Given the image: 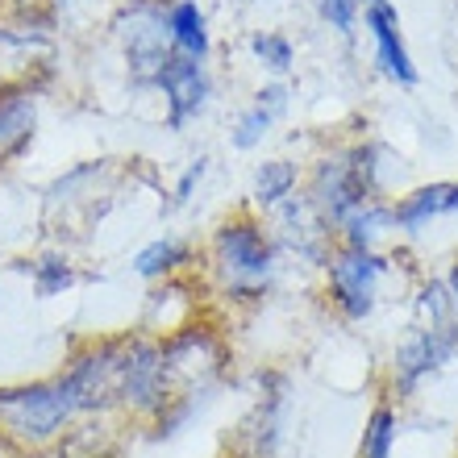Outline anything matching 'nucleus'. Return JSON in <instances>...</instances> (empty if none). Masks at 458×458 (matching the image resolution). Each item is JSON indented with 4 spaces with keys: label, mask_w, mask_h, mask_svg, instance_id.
I'll return each instance as SVG.
<instances>
[{
    "label": "nucleus",
    "mask_w": 458,
    "mask_h": 458,
    "mask_svg": "<svg viewBox=\"0 0 458 458\" xmlns=\"http://www.w3.org/2000/svg\"><path fill=\"white\" fill-rule=\"evenodd\" d=\"M267 225L276 233V246H279V254H284V263L296 267V271H309V276H317V271L329 263L334 246H338L334 225L321 217V208L304 192L284 200L276 213H267Z\"/></svg>",
    "instance_id": "12"
},
{
    "label": "nucleus",
    "mask_w": 458,
    "mask_h": 458,
    "mask_svg": "<svg viewBox=\"0 0 458 458\" xmlns=\"http://www.w3.org/2000/svg\"><path fill=\"white\" fill-rule=\"evenodd\" d=\"M0 304H4V301H0Z\"/></svg>",
    "instance_id": "34"
},
{
    "label": "nucleus",
    "mask_w": 458,
    "mask_h": 458,
    "mask_svg": "<svg viewBox=\"0 0 458 458\" xmlns=\"http://www.w3.org/2000/svg\"><path fill=\"white\" fill-rule=\"evenodd\" d=\"M454 458H458V446H454Z\"/></svg>",
    "instance_id": "33"
},
{
    "label": "nucleus",
    "mask_w": 458,
    "mask_h": 458,
    "mask_svg": "<svg viewBox=\"0 0 458 458\" xmlns=\"http://www.w3.org/2000/svg\"><path fill=\"white\" fill-rule=\"evenodd\" d=\"M309 4H313V17L326 25L334 38H342V42H354V38H359V21H362L359 0H309Z\"/></svg>",
    "instance_id": "28"
},
{
    "label": "nucleus",
    "mask_w": 458,
    "mask_h": 458,
    "mask_svg": "<svg viewBox=\"0 0 458 458\" xmlns=\"http://www.w3.org/2000/svg\"><path fill=\"white\" fill-rule=\"evenodd\" d=\"M238 9H246V13H259V9H276V4H284V0H233Z\"/></svg>",
    "instance_id": "30"
},
{
    "label": "nucleus",
    "mask_w": 458,
    "mask_h": 458,
    "mask_svg": "<svg viewBox=\"0 0 458 458\" xmlns=\"http://www.w3.org/2000/svg\"><path fill=\"white\" fill-rule=\"evenodd\" d=\"M296 109V84L292 80H259L246 105L233 109L225 125V142L233 155H263V146Z\"/></svg>",
    "instance_id": "14"
},
{
    "label": "nucleus",
    "mask_w": 458,
    "mask_h": 458,
    "mask_svg": "<svg viewBox=\"0 0 458 458\" xmlns=\"http://www.w3.org/2000/svg\"><path fill=\"white\" fill-rule=\"evenodd\" d=\"M396 442H400V404L387 396H375L367 417H362L354 458H396Z\"/></svg>",
    "instance_id": "25"
},
{
    "label": "nucleus",
    "mask_w": 458,
    "mask_h": 458,
    "mask_svg": "<svg viewBox=\"0 0 458 458\" xmlns=\"http://www.w3.org/2000/svg\"><path fill=\"white\" fill-rule=\"evenodd\" d=\"M359 4H371V0H359Z\"/></svg>",
    "instance_id": "32"
},
{
    "label": "nucleus",
    "mask_w": 458,
    "mask_h": 458,
    "mask_svg": "<svg viewBox=\"0 0 458 458\" xmlns=\"http://www.w3.org/2000/svg\"><path fill=\"white\" fill-rule=\"evenodd\" d=\"M133 437H138V429L121 417H80L42 454L30 458H130Z\"/></svg>",
    "instance_id": "19"
},
{
    "label": "nucleus",
    "mask_w": 458,
    "mask_h": 458,
    "mask_svg": "<svg viewBox=\"0 0 458 458\" xmlns=\"http://www.w3.org/2000/svg\"><path fill=\"white\" fill-rule=\"evenodd\" d=\"M100 30H105V42L117 59L125 88L138 97H150L158 75L175 59L167 34V4L163 0H113Z\"/></svg>",
    "instance_id": "8"
},
{
    "label": "nucleus",
    "mask_w": 458,
    "mask_h": 458,
    "mask_svg": "<svg viewBox=\"0 0 458 458\" xmlns=\"http://www.w3.org/2000/svg\"><path fill=\"white\" fill-rule=\"evenodd\" d=\"M142 158L125 155H92L75 158L72 167L50 175L42 188V208H38V225L47 242L84 250L88 242H97L105 221L113 217L125 200V188H133V171Z\"/></svg>",
    "instance_id": "5"
},
{
    "label": "nucleus",
    "mask_w": 458,
    "mask_h": 458,
    "mask_svg": "<svg viewBox=\"0 0 458 458\" xmlns=\"http://www.w3.org/2000/svg\"><path fill=\"white\" fill-rule=\"evenodd\" d=\"M167 4V34L171 50L180 59L213 63L217 55V38H213V21H208L205 0H163Z\"/></svg>",
    "instance_id": "22"
},
{
    "label": "nucleus",
    "mask_w": 458,
    "mask_h": 458,
    "mask_svg": "<svg viewBox=\"0 0 458 458\" xmlns=\"http://www.w3.org/2000/svg\"><path fill=\"white\" fill-rule=\"evenodd\" d=\"M75 421H80V412L55 379V371L38 375V379L0 384V437L13 442L21 454H42Z\"/></svg>",
    "instance_id": "9"
},
{
    "label": "nucleus",
    "mask_w": 458,
    "mask_h": 458,
    "mask_svg": "<svg viewBox=\"0 0 458 458\" xmlns=\"http://www.w3.org/2000/svg\"><path fill=\"white\" fill-rule=\"evenodd\" d=\"M387 217H392L396 238H417L437 221L458 217V180H429L400 188L387 200Z\"/></svg>",
    "instance_id": "18"
},
{
    "label": "nucleus",
    "mask_w": 458,
    "mask_h": 458,
    "mask_svg": "<svg viewBox=\"0 0 458 458\" xmlns=\"http://www.w3.org/2000/svg\"><path fill=\"white\" fill-rule=\"evenodd\" d=\"M21 276L34 292V301H59V296H67V292L84 284L88 271L80 263V250L59 246V242H42L34 254L21 259Z\"/></svg>",
    "instance_id": "20"
},
{
    "label": "nucleus",
    "mask_w": 458,
    "mask_h": 458,
    "mask_svg": "<svg viewBox=\"0 0 458 458\" xmlns=\"http://www.w3.org/2000/svg\"><path fill=\"white\" fill-rule=\"evenodd\" d=\"M296 412V379L288 367L263 362L246 375V404L225 429L217 458H284Z\"/></svg>",
    "instance_id": "7"
},
{
    "label": "nucleus",
    "mask_w": 458,
    "mask_h": 458,
    "mask_svg": "<svg viewBox=\"0 0 458 458\" xmlns=\"http://www.w3.org/2000/svg\"><path fill=\"white\" fill-rule=\"evenodd\" d=\"M63 67V38L25 30L0 17V88L9 84H42L50 88Z\"/></svg>",
    "instance_id": "15"
},
{
    "label": "nucleus",
    "mask_w": 458,
    "mask_h": 458,
    "mask_svg": "<svg viewBox=\"0 0 458 458\" xmlns=\"http://www.w3.org/2000/svg\"><path fill=\"white\" fill-rule=\"evenodd\" d=\"M208 175H213V155H192L188 163H183L180 171H175V180L163 188V213H183V208L196 205V196L205 192Z\"/></svg>",
    "instance_id": "27"
},
{
    "label": "nucleus",
    "mask_w": 458,
    "mask_h": 458,
    "mask_svg": "<svg viewBox=\"0 0 458 458\" xmlns=\"http://www.w3.org/2000/svg\"><path fill=\"white\" fill-rule=\"evenodd\" d=\"M458 362V334H437L417 321L400 329V338L392 342L384 367H379V396L396 400L400 409L425 392V384H434L437 375Z\"/></svg>",
    "instance_id": "10"
},
{
    "label": "nucleus",
    "mask_w": 458,
    "mask_h": 458,
    "mask_svg": "<svg viewBox=\"0 0 458 458\" xmlns=\"http://www.w3.org/2000/svg\"><path fill=\"white\" fill-rule=\"evenodd\" d=\"M88 0H0V17L25 30H42V34L63 38L75 25V13Z\"/></svg>",
    "instance_id": "24"
},
{
    "label": "nucleus",
    "mask_w": 458,
    "mask_h": 458,
    "mask_svg": "<svg viewBox=\"0 0 458 458\" xmlns=\"http://www.w3.org/2000/svg\"><path fill=\"white\" fill-rule=\"evenodd\" d=\"M163 354V384L167 400L150 425L138 437L146 442H175L205 417L229 387L238 384V338H233V317L221 304H200L183 326L158 334Z\"/></svg>",
    "instance_id": "2"
},
{
    "label": "nucleus",
    "mask_w": 458,
    "mask_h": 458,
    "mask_svg": "<svg viewBox=\"0 0 458 458\" xmlns=\"http://www.w3.org/2000/svg\"><path fill=\"white\" fill-rule=\"evenodd\" d=\"M359 30L367 34L371 67L384 84L400 88V92H412V88L421 84V67L412 59V47H409V38H404V21H400V9L392 0H371V4H362Z\"/></svg>",
    "instance_id": "13"
},
{
    "label": "nucleus",
    "mask_w": 458,
    "mask_h": 458,
    "mask_svg": "<svg viewBox=\"0 0 458 458\" xmlns=\"http://www.w3.org/2000/svg\"><path fill=\"white\" fill-rule=\"evenodd\" d=\"M50 88L42 84H9L0 88V171L17 167L34 150L42 133V100Z\"/></svg>",
    "instance_id": "16"
},
{
    "label": "nucleus",
    "mask_w": 458,
    "mask_h": 458,
    "mask_svg": "<svg viewBox=\"0 0 458 458\" xmlns=\"http://www.w3.org/2000/svg\"><path fill=\"white\" fill-rule=\"evenodd\" d=\"M392 238H396V229L387 217V200H371V205L354 208L338 225V246H350V250H387Z\"/></svg>",
    "instance_id": "26"
},
{
    "label": "nucleus",
    "mask_w": 458,
    "mask_h": 458,
    "mask_svg": "<svg viewBox=\"0 0 458 458\" xmlns=\"http://www.w3.org/2000/svg\"><path fill=\"white\" fill-rule=\"evenodd\" d=\"M55 379L72 396L80 417H121L138 434L158 417L167 384L158 334L138 321L125 329H88L63 350Z\"/></svg>",
    "instance_id": "1"
},
{
    "label": "nucleus",
    "mask_w": 458,
    "mask_h": 458,
    "mask_svg": "<svg viewBox=\"0 0 458 458\" xmlns=\"http://www.w3.org/2000/svg\"><path fill=\"white\" fill-rule=\"evenodd\" d=\"M200 284L208 301L221 304L233 321L263 313L267 304L284 292L288 263L276 246V233L259 208L246 200L225 208L200 238Z\"/></svg>",
    "instance_id": "3"
},
{
    "label": "nucleus",
    "mask_w": 458,
    "mask_h": 458,
    "mask_svg": "<svg viewBox=\"0 0 458 458\" xmlns=\"http://www.w3.org/2000/svg\"><path fill=\"white\" fill-rule=\"evenodd\" d=\"M400 259L404 254L396 246L387 250H350V246H334L329 263L317 271V304L326 309L329 321H338L346 329H359L379 317L387 301V288L400 279Z\"/></svg>",
    "instance_id": "6"
},
{
    "label": "nucleus",
    "mask_w": 458,
    "mask_h": 458,
    "mask_svg": "<svg viewBox=\"0 0 458 458\" xmlns=\"http://www.w3.org/2000/svg\"><path fill=\"white\" fill-rule=\"evenodd\" d=\"M400 175H404V158L396 146L367 125H354L346 133H329L304 158V196L338 233V225L354 208L371 200H392L400 192Z\"/></svg>",
    "instance_id": "4"
},
{
    "label": "nucleus",
    "mask_w": 458,
    "mask_h": 458,
    "mask_svg": "<svg viewBox=\"0 0 458 458\" xmlns=\"http://www.w3.org/2000/svg\"><path fill=\"white\" fill-rule=\"evenodd\" d=\"M242 50L246 59L259 67L263 80H292L296 67H301V47L288 30H276V25H254L242 38Z\"/></svg>",
    "instance_id": "23"
},
{
    "label": "nucleus",
    "mask_w": 458,
    "mask_h": 458,
    "mask_svg": "<svg viewBox=\"0 0 458 458\" xmlns=\"http://www.w3.org/2000/svg\"><path fill=\"white\" fill-rule=\"evenodd\" d=\"M437 276H442V284H446V288H450V301H454V309H458V250L450 254V263L442 267Z\"/></svg>",
    "instance_id": "29"
},
{
    "label": "nucleus",
    "mask_w": 458,
    "mask_h": 458,
    "mask_svg": "<svg viewBox=\"0 0 458 458\" xmlns=\"http://www.w3.org/2000/svg\"><path fill=\"white\" fill-rule=\"evenodd\" d=\"M150 97L158 100V125L167 133H192L208 113L217 109L221 84L213 63H196V59H171V67L158 75V84Z\"/></svg>",
    "instance_id": "11"
},
{
    "label": "nucleus",
    "mask_w": 458,
    "mask_h": 458,
    "mask_svg": "<svg viewBox=\"0 0 458 458\" xmlns=\"http://www.w3.org/2000/svg\"><path fill=\"white\" fill-rule=\"evenodd\" d=\"M304 192V158L296 155H259L246 175V205L259 213H276L284 200Z\"/></svg>",
    "instance_id": "21"
},
{
    "label": "nucleus",
    "mask_w": 458,
    "mask_h": 458,
    "mask_svg": "<svg viewBox=\"0 0 458 458\" xmlns=\"http://www.w3.org/2000/svg\"><path fill=\"white\" fill-rule=\"evenodd\" d=\"M200 271V238L183 233V229H163L155 238H146L138 250L130 254V276L146 288L167 284V279H183Z\"/></svg>",
    "instance_id": "17"
},
{
    "label": "nucleus",
    "mask_w": 458,
    "mask_h": 458,
    "mask_svg": "<svg viewBox=\"0 0 458 458\" xmlns=\"http://www.w3.org/2000/svg\"><path fill=\"white\" fill-rule=\"evenodd\" d=\"M0 458H30V454H21L13 442H4V437H0Z\"/></svg>",
    "instance_id": "31"
}]
</instances>
